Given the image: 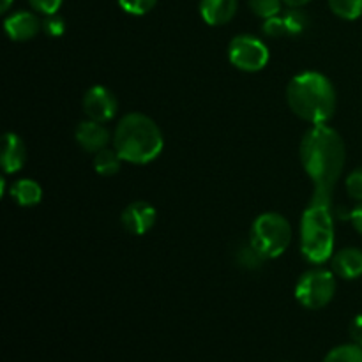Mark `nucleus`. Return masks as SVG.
<instances>
[{"mask_svg": "<svg viewBox=\"0 0 362 362\" xmlns=\"http://www.w3.org/2000/svg\"><path fill=\"white\" fill-rule=\"evenodd\" d=\"M81 106H83L87 119L106 124L115 117L117 110H119V101L108 87L94 85L83 94Z\"/></svg>", "mask_w": 362, "mask_h": 362, "instance_id": "6e6552de", "label": "nucleus"}, {"mask_svg": "<svg viewBox=\"0 0 362 362\" xmlns=\"http://www.w3.org/2000/svg\"><path fill=\"white\" fill-rule=\"evenodd\" d=\"M62 2L64 0H28L32 11H35L37 14H42V16H49V14L59 13Z\"/></svg>", "mask_w": 362, "mask_h": 362, "instance_id": "a878e982", "label": "nucleus"}, {"mask_svg": "<svg viewBox=\"0 0 362 362\" xmlns=\"http://www.w3.org/2000/svg\"><path fill=\"white\" fill-rule=\"evenodd\" d=\"M4 28L11 41L27 42L32 41L39 32L42 30V21L37 16V13L32 11H16L9 14L4 21Z\"/></svg>", "mask_w": 362, "mask_h": 362, "instance_id": "9d476101", "label": "nucleus"}, {"mask_svg": "<svg viewBox=\"0 0 362 362\" xmlns=\"http://www.w3.org/2000/svg\"><path fill=\"white\" fill-rule=\"evenodd\" d=\"M299 156L304 172L313 182L311 200L332 205V193L346 161L341 134L327 124L311 126L300 140Z\"/></svg>", "mask_w": 362, "mask_h": 362, "instance_id": "f257e3e1", "label": "nucleus"}, {"mask_svg": "<svg viewBox=\"0 0 362 362\" xmlns=\"http://www.w3.org/2000/svg\"><path fill=\"white\" fill-rule=\"evenodd\" d=\"M345 187L346 193L350 194V198L362 202V166L354 170V172L346 177Z\"/></svg>", "mask_w": 362, "mask_h": 362, "instance_id": "393cba45", "label": "nucleus"}, {"mask_svg": "<svg viewBox=\"0 0 362 362\" xmlns=\"http://www.w3.org/2000/svg\"><path fill=\"white\" fill-rule=\"evenodd\" d=\"M292 225L279 212H264L250 228V244L265 258L281 257L292 244Z\"/></svg>", "mask_w": 362, "mask_h": 362, "instance_id": "39448f33", "label": "nucleus"}, {"mask_svg": "<svg viewBox=\"0 0 362 362\" xmlns=\"http://www.w3.org/2000/svg\"><path fill=\"white\" fill-rule=\"evenodd\" d=\"M350 338L354 343L362 346V315H357L352 322H350Z\"/></svg>", "mask_w": 362, "mask_h": 362, "instance_id": "bb28decb", "label": "nucleus"}, {"mask_svg": "<svg viewBox=\"0 0 362 362\" xmlns=\"http://www.w3.org/2000/svg\"><path fill=\"white\" fill-rule=\"evenodd\" d=\"M262 32H264L267 37H272V39H279V37H285V35H288L286 34V27H285V20H283V14H278V16L264 20Z\"/></svg>", "mask_w": 362, "mask_h": 362, "instance_id": "5701e85b", "label": "nucleus"}, {"mask_svg": "<svg viewBox=\"0 0 362 362\" xmlns=\"http://www.w3.org/2000/svg\"><path fill=\"white\" fill-rule=\"evenodd\" d=\"M158 212L148 202L138 200L127 205L120 214V225L131 235H145L156 225Z\"/></svg>", "mask_w": 362, "mask_h": 362, "instance_id": "1a4fd4ad", "label": "nucleus"}, {"mask_svg": "<svg viewBox=\"0 0 362 362\" xmlns=\"http://www.w3.org/2000/svg\"><path fill=\"white\" fill-rule=\"evenodd\" d=\"M324 362H362V346L357 343L336 346L325 356Z\"/></svg>", "mask_w": 362, "mask_h": 362, "instance_id": "6ab92c4d", "label": "nucleus"}, {"mask_svg": "<svg viewBox=\"0 0 362 362\" xmlns=\"http://www.w3.org/2000/svg\"><path fill=\"white\" fill-rule=\"evenodd\" d=\"M158 0H119V6L124 13L133 14V16H144L151 13L156 7Z\"/></svg>", "mask_w": 362, "mask_h": 362, "instance_id": "4be33fe9", "label": "nucleus"}, {"mask_svg": "<svg viewBox=\"0 0 362 362\" xmlns=\"http://www.w3.org/2000/svg\"><path fill=\"white\" fill-rule=\"evenodd\" d=\"M165 147L163 133L148 115L131 112L120 119L113 133V148L131 165H148Z\"/></svg>", "mask_w": 362, "mask_h": 362, "instance_id": "7ed1b4c3", "label": "nucleus"}, {"mask_svg": "<svg viewBox=\"0 0 362 362\" xmlns=\"http://www.w3.org/2000/svg\"><path fill=\"white\" fill-rule=\"evenodd\" d=\"M283 20H285L286 34L288 37H296V35H300L310 25V20H308V14L304 13L300 7H290L285 14H283Z\"/></svg>", "mask_w": 362, "mask_h": 362, "instance_id": "f3484780", "label": "nucleus"}, {"mask_svg": "<svg viewBox=\"0 0 362 362\" xmlns=\"http://www.w3.org/2000/svg\"><path fill=\"white\" fill-rule=\"evenodd\" d=\"M237 262L240 264V267L251 269V271H253V269H258L262 264H264L265 258L262 257V255L251 246L250 240H247L246 246H243L239 251H237Z\"/></svg>", "mask_w": 362, "mask_h": 362, "instance_id": "412c9836", "label": "nucleus"}, {"mask_svg": "<svg viewBox=\"0 0 362 362\" xmlns=\"http://www.w3.org/2000/svg\"><path fill=\"white\" fill-rule=\"evenodd\" d=\"M331 271L338 278L352 281L362 276V250L359 247H343L334 251L331 257Z\"/></svg>", "mask_w": 362, "mask_h": 362, "instance_id": "ddd939ff", "label": "nucleus"}, {"mask_svg": "<svg viewBox=\"0 0 362 362\" xmlns=\"http://www.w3.org/2000/svg\"><path fill=\"white\" fill-rule=\"evenodd\" d=\"M239 0H200L198 11L202 20L211 27H221L235 18Z\"/></svg>", "mask_w": 362, "mask_h": 362, "instance_id": "f8f14e48", "label": "nucleus"}, {"mask_svg": "<svg viewBox=\"0 0 362 362\" xmlns=\"http://www.w3.org/2000/svg\"><path fill=\"white\" fill-rule=\"evenodd\" d=\"M336 278L338 276L327 269H310L297 281L296 299L306 310H322L334 299Z\"/></svg>", "mask_w": 362, "mask_h": 362, "instance_id": "423d86ee", "label": "nucleus"}, {"mask_svg": "<svg viewBox=\"0 0 362 362\" xmlns=\"http://www.w3.org/2000/svg\"><path fill=\"white\" fill-rule=\"evenodd\" d=\"M251 13L257 14L262 20H269L281 14L283 0H247Z\"/></svg>", "mask_w": 362, "mask_h": 362, "instance_id": "aec40b11", "label": "nucleus"}, {"mask_svg": "<svg viewBox=\"0 0 362 362\" xmlns=\"http://www.w3.org/2000/svg\"><path fill=\"white\" fill-rule=\"evenodd\" d=\"M350 218V223H352V226L356 228V232L362 235V202H359V205H356V207L350 211L349 214Z\"/></svg>", "mask_w": 362, "mask_h": 362, "instance_id": "cd10ccee", "label": "nucleus"}, {"mask_svg": "<svg viewBox=\"0 0 362 362\" xmlns=\"http://www.w3.org/2000/svg\"><path fill=\"white\" fill-rule=\"evenodd\" d=\"M42 30L49 37H60L66 32V21L59 14H49L42 18Z\"/></svg>", "mask_w": 362, "mask_h": 362, "instance_id": "b1692460", "label": "nucleus"}, {"mask_svg": "<svg viewBox=\"0 0 362 362\" xmlns=\"http://www.w3.org/2000/svg\"><path fill=\"white\" fill-rule=\"evenodd\" d=\"M74 138H76V144L83 148L85 152H95L103 151V148L108 147V144L112 141V134L110 131L103 126L101 122H95V120H81L76 126L74 131Z\"/></svg>", "mask_w": 362, "mask_h": 362, "instance_id": "9b49d317", "label": "nucleus"}, {"mask_svg": "<svg viewBox=\"0 0 362 362\" xmlns=\"http://www.w3.org/2000/svg\"><path fill=\"white\" fill-rule=\"evenodd\" d=\"M286 103L299 119L311 126L327 124L334 117L338 95L332 81L318 71L296 74L286 87Z\"/></svg>", "mask_w": 362, "mask_h": 362, "instance_id": "f03ea898", "label": "nucleus"}, {"mask_svg": "<svg viewBox=\"0 0 362 362\" xmlns=\"http://www.w3.org/2000/svg\"><path fill=\"white\" fill-rule=\"evenodd\" d=\"M14 0H2V4H0V11L2 13H7V11L11 9V6H13Z\"/></svg>", "mask_w": 362, "mask_h": 362, "instance_id": "c756f323", "label": "nucleus"}, {"mask_svg": "<svg viewBox=\"0 0 362 362\" xmlns=\"http://www.w3.org/2000/svg\"><path fill=\"white\" fill-rule=\"evenodd\" d=\"M332 14L346 21L362 16V0H327Z\"/></svg>", "mask_w": 362, "mask_h": 362, "instance_id": "a211bd4d", "label": "nucleus"}, {"mask_svg": "<svg viewBox=\"0 0 362 362\" xmlns=\"http://www.w3.org/2000/svg\"><path fill=\"white\" fill-rule=\"evenodd\" d=\"M124 159L120 158L115 148H103L94 154V170L103 177H112L120 172Z\"/></svg>", "mask_w": 362, "mask_h": 362, "instance_id": "dca6fc26", "label": "nucleus"}, {"mask_svg": "<svg viewBox=\"0 0 362 362\" xmlns=\"http://www.w3.org/2000/svg\"><path fill=\"white\" fill-rule=\"evenodd\" d=\"M311 0H283V4L288 7H304L306 4H310Z\"/></svg>", "mask_w": 362, "mask_h": 362, "instance_id": "c85d7f7f", "label": "nucleus"}, {"mask_svg": "<svg viewBox=\"0 0 362 362\" xmlns=\"http://www.w3.org/2000/svg\"><path fill=\"white\" fill-rule=\"evenodd\" d=\"M11 197L20 207H34L42 200V187L34 179H20L11 186Z\"/></svg>", "mask_w": 362, "mask_h": 362, "instance_id": "2eb2a0df", "label": "nucleus"}, {"mask_svg": "<svg viewBox=\"0 0 362 362\" xmlns=\"http://www.w3.org/2000/svg\"><path fill=\"white\" fill-rule=\"evenodd\" d=\"M269 46L253 34H239L230 41L228 60L244 73H258L269 64Z\"/></svg>", "mask_w": 362, "mask_h": 362, "instance_id": "0eeeda50", "label": "nucleus"}, {"mask_svg": "<svg viewBox=\"0 0 362 362\" xmlns=\"http://www.w3.org/2000/svg\"><path fill=\"white\" fill-rule=\"evenodd\" d=\"M300 253L306 262L322 265L334 255V218L332 205L310 200L300 218Z\"/></svg>", "mask_w": 362, "mask_h": 362, "instance_id": "20e7f679", "label": "nucleus"}, {"mask_svg": "<svg viewBox=\"0 0 362 362\" xmlns=\"http://www.w3.org/2000/svg\"><path fill=\"white\" fill-rule=\"evenodd\" d=\"M27 163V147L25 141L16 133H6L2 138V154H0V165L4 173L20 172Z\"/></svg>", "mask_w": 362, "mask_h": 362, "instance_id": "4468645a", "label": "nucleus"}]
</instances>
